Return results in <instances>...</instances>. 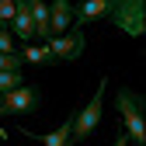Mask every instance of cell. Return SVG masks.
I'll return each mask as SVG.
<instances>
[{"label":"cell","mask_w":146,"mask_h":146,"mask_svg":"<svg viewBox=\"0 0 146 146\" xmlns=\"http://www.w3.org/2000/svg\"><path fill=\"white\" fill-rule=\"evenodd\" d=\"M11 35H14V38H21L25 45L35 38V21H31V7H28V0H17L14 17H11Z\"/></svg>","instance_id":"8"},{"label":"cell","mask_w":146,"mask_h":146,"mask_svg":"<svg viewBox=\"0 0 146 146\" xmlns=\"http://www.w3.org/2000/svg\"><path fill=\"white\" fill-rule=\"evenodd\" d=\"M17 56H21V63H28V66H49V63H56L52 52H49V45H31V42L17 49Z\"/></svg>","instance_id":"11"},{"label":"cell","mask_w":146,"mask_h":146,"mask_svg":"<svg viewBox=\"0 0 146 146\" xmlns=\"http://www.w3.org/2000/svg\"><path fill=\"white\" fill-rule=\"evenodd\" d=\"M111 21L125 31V35H132V38H139V35L146 31V11H143V0H115V7H111Z\"/></svg>","instance_id":"4"},{"label":"cell","mask_w":146,"mask_h":146,"mask_svg":"<svg viewBox=\"0 0 146 146\" xmlns=\"http://www.w3.org/2000/svg\"><path fill=\"white\" fill-rule=\"evenodd\" d=\"M104 90H108V80H101L98 90H94V98H90L84 108H77V111H73V146L94 136L98 122H101V108H104Z\"/></svg>","instance_id":"2"},{"label":"cell","mask_w":146,"mask_h":146,"mask_svg":"<svg viewBox=\"0 0 146 146\" xmlns=\"http://www.w3.org/2000/svg\"><path fill=\"white\" fill-rule=\"evenodd\" d=\"M0 52H17V42H14V35L0 28Z\"/></svg>","instance_id":"15"},{"label":"cell","mask_w":146,"mask_h":146,"mask_svg":"<svg viewBox=\"0 0 146 146\" xmlns=\"http://www.w3.org/2000/svg\"><path fill=\"white\" fill-rule=\"evenodd\" d=\"M115 146H129V139H125V132H118V139H115Z\"/></svg>","instance_id":"16"},{"label":"cell","mask_w":146,"mask_h":146,"mask_svg":"<svg viewBox=\"0 0 146 146\" xmlns=\"http://www.w3.org/2000/svg\"><path fill=\"white\" fill-rule=\"evenodd\" d=\"M42 146H73V111L70 118H63L56 125V132H45V136H35Z\"/></svg>","instance_id":"9"},{"label":"cell","mask_w":146,"mask_h":146,"mask_svg":"<svg viewBox=\"0 0 146 146\" xmlns=\"http://www.w3.org/2000/svg\"><path fill=\"white\" fill-rule=\"evenodd\" d=\"M25 84V73L21 70H0V94H7V90L21 87Z\"/></svg>","instance_id":"12"},{"label":"cell","mask_w":146,"mask_h":146,"mask_svg":"<svg viewBox=\"0 0 146 146\" xmlns=\"http://www.w3.org/2000/svg\"><path fill=\"white\" fill-rule=\"evenodd\" d=\"M21 56L17 52H0V70H21Z\"/></svg>","instance_id":"13"},{"label":"cell","mask_w":146,"mask_h":146,"mask_svg":"<svg viewBox=\"0 0 146 146\" xmlns=\"http://www.w3.org/2000/svg\"><path fill=\"white\" fill-rule=\"evenodd\" d=\"M115 104L122 111V132L129 143L136 146H146V118H143V94H136V90L122 87L115 94Z\"/></svg>","instance_id":"1"},{"label":"cell","mask_w":146,"mask_h":146,"mask_svg":"<svg viewBox=\"0 0 146 146\" xmlns=\"http://www.w3.org/2000/svg\"><path fill=\"white\" fill-rule=\"evenodd\" d=\"M31 7V21H35V38L49 42V4L45 0H28Z\"/></svg>","instance_id":"10"},{"label":"cell","mask_w":146,"mask_h":146,"mask_svg":"<svg viewBox=\"0 0 146 146\" xmlns=\"http://www.w3.org/2000/svg\"><path fill=\"white\" fill-rule=\"evenodd\" d=\"M14 7H17V0H0V25H11V17H14Z\"/></svg>","instance_id":"14"},{"label":"cell","mask_w":146,"mask_h":146,"mask_svg":"<svg viewBox=\"0 0 146 146\" xmlns=\"http://www.w3.org/2000/svg\"><path fill=\"white\" fill-rule=\"evenodd\" d=\"M38 104H42V90H38V84H21V87L7 90V94H0V118L38 111Z\"/></svg>","instance_id":"3"},{"label":"cell","mask_w":146,"mask_h":146,"mask_svg":"<svg viewBox=\"0 0 146 146\" xmlns=\"http://www.w3.org/2000/svg\"><path fill=\"white\" fill-rule=\"evenodd\" d=\"M111 7H115V0H80V4H73V25H70V28L84 31V25L108 17Z\"/></svg>","instance_id":"6"},{"label":"cell","mask_w":146,"mask_h":146,"mask_svg":"<svg viewBox=\"0 0 146 146\" xmlns=\"http://www.w3.org/2000/svg\"><path fill=\"white\" fill-rule=\"evenodd\" d=\"M70 25H73V4L70 0H52L49 4V38L66 35Z\"/></svg>","instance_id":"7"},{"label":"cell","mask_w":146,"mask_h":146,"mask_svg":"<svg viewBox=\"0 0 146 146\" xmlns=\"http://www.w3.org/2000/svg\"><path fill=\"white\" fill-rule=\"evenodd\" d=\"M45 45H49V52H52V59L73 63V59H80V56H84L87 38H84V31H77V28H73L70 35H56V38H49Z\"/></svg>","instance_id":"5"}]
</instances>
